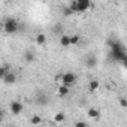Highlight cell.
<instances>
[{
	"label": "cell",
	"instance_id": "18",
	"mask_svg": "<svg viewBox=\"0 0 127 127\" xmlns=\"http://www.w3.org/2000/svg\"><path fill=\"white\" fill-rule=\"evenodd\" d=\"M33 60H34L33 54H32V52H27V54H26V61H33Z\"/></svg>",
	"mask_w": 127,
	"mask_h": 127
},
{
	"label": "cell",
	"instance_id": "2",
	"mask_svg": "<svg viewBox=\"0 0 127 127\" xmlns=\"http://www.w3.org/2000/svg\"><path fill=\"white\" fill-rule=\"evenodd\" d=\"M69 6L73 12H84L91 8V2L90 0H72Z\"/></svg>",
	"mask_w": 127,
	"mask_h": 127
},
{
	"label": "cell",
	"instance_id": "1",
	"mask_svg": "<svg viewBox=\"0 0 127 127\" xmlns=\"http://www.w3.org/2000/svg\"><path fill=\"white\" fill-rule=\"evenodd\" d=\"M109 46H111V58L112 60H117V61H124L127 58V54L124 51V48L120 45V43H115V42H109Z\"/></svg>",
	"mask_w": 127,
	"mask_h": 127
},
{
	"label": "cell",
	"instance_id": "10",
	"mask_svg": "<svg viewBox=\"0 0 127 127\" xmlns=\"http://www.w3.org/2000/svg\"><path fill=\"white\" fill-rule=\"evenodd\" d=\"M36 43H37L39 46H43V45L46 43V36H45L43 33H39V34L36 36Z\"/></svg>",
	"mask_w": 127,
	"mask_h": 127
},
{
	"label": "cell",
	"instance_id": "21",
	"mask_svg": "<svg viewBox=\"0 0 127 127\" xmlns=\"http://www.w3.org/2000/svg\"><path fill=\"white\" fill-rule=\"evenodd\" d=\"M75 126H76V127H85L87 123H84V121H78V123H75Z\"/></svg>",
	"mask_w": 127,
	"mask_h": 127
},
{
	"label": "cell",
	"instance_id": "5",
	"mask_svg": "<svg viewBox=\"0 0 127 127\" xmlns=\"http://www.w3.org/2000/svg\"><path fill=\"white\" fill-rule=\"evenodd\" d=\"M9 109H11V112H12L14 115H20V114L24 111V106H23V103H21V102H17V100H14V102H11V105H9Z\"/></svg>",
	"mask_w": 127,
	"mask_h": 127
},
{
	"label": "cell",
	"instance_id": "12",
	"mask_svg": "<svg viewBox=\"0 0 127 127\" xmlns=\"http://www.w3.org/2000/svg\"><path fill=\"white\" fill-rule=\"evenodd\" d=\"M96 63H97V60H96V57H88L87 58V61H85V64H87V67H94L96 66Z\"/></svg>",
	"mask_w": 127,
	"mask_h": 127
},
{
	"label": "cell",
	"instance_id": "14",
	"mask_svg": "<svg viewBox=\"0 0 127 127\" xmlns=\"http://www.w3.org/2000/svg\"><path fill=\"white\" fill-rule=\"evenodd\" d=\"M64 118H66V115L63 114V112H58L55 117H54V120H55V123H63L64 121Z\"/></svg>",
	"mask_w": 127,
	"mask_h": 127
},
{
	"label": "cell",
	"instance_id": "8",
	"mask_svg": "<svg viewBox=\"0 0 127 127\" xmlns=\"http://www.w3.org/2000/svg\"><path fill=\"white\" fill-rule=\"evenodd\" d=\"M99 85H100L99 79H91L90 84H88V91H90V93H96L97 88H99Z\"/></svg>",
	"mask_w": 127,
	"mask_h": 127
},
{
	"label": "cell",
	"instance_id": "23",
	"mask_svg": "<svg viewBox=\"0 0 127 127\" xmlns=\"http://www.w3.org/2000/svg\"><path fill=\"white\" fill-rule=\"evenodd\" d=\"M123 63H124V66H126V67H127V58H126V60H124V61H123Z\"/></svg>",
	"mask_w": 127,
	"mask_h": 127
},
{
	"label": "cell",
	"instance_id": "11",
	"mask_svg": "<svg viewBox=\"0 0 127 127\" xmlns=\"http://www.w3.org/2000/svg\"><path fill=\"white\" fill-rule=\"evenodd\" d=\"M87 115H88L90 118H99V117H100V112H99V109H96V108H91V109H88Z\"/></svg>",
	"mask_w": 127,
	"mask_h": 127
},
{
	"label": "cell",
	"instance_id": "19",
	"mask_svg": "<svg viewBox=\"0 0 127 127\" xmlns=\"http://www.w3.org/2000/svg\"><path fill=\"white\" fill-rule=\"evenodd\" d=\"M72 14H73V11H72V9H70V6H69V8H66V9H64V15H66V17H69V15H72Z\"/></svg>",
	"mask_w": 127,
	"mask_h": 127
},
{
	"label": "cell",
	"instance_id": "13",
	"mask_svg": "<svg viewBox=\"0 0 127 127\" xmlns=\"http://www.w3.org/2000/svg\"><path fill=\"white\" fill-rule=\"evenodd\" d=\"M79 42H81V37L78 34L70 36V45H79Z\"/></svg>",
	"mask_w": 127,
	"mask_h": 127
},
{
	"label": "cell",
	"instance_id": "15",
	"mask_svg": "<svg viewBox=\"0 0 127 127\" xmlns=\"http://www.w3.org/2000/svg\"><path fill=\"white\" fill-rule=\"evenodd\" d=\"M30 123H32V124H34V126H37V124H40V123H42V118H40L39 115H34V117H32Z\"/></svg>",
	"mask_w": 127,
	"mask_h": 127
},
{
	"label": "cell",
	"instance_id": "4",
	"mask_svg": "<svg viewBox=\"0 0 127 127\" xmlns=\"http://www.w3.org/2000/svg\"><path fill=\"white\" fill-rule=\"evenodd\" d=\"M63 84H66L69 87H72L75 82H76V75L72 73V72H67V73H63V79H61Z\"/></svg>",
	"mask_w": 127,
	"mask_h": 127
},
{
	"label": "cell",
	"instance_id": "6",
	"mask_svg": "<svg viewBox=\"0 0 127 127\" xmlns=\"http://www.w3.org/2000/svg\"><path fill=\"white\" fill-rule=\"evenodd\" d=\"M57 93H58V96H61V97H63V96H67V94L70 93V87L61 82V84L58 85V88H57Z\"/></svg>",
	"mask_w": 127,
	"mask_h": 127
},
{
	"label": "cell",
	"instance_id": "17",
	"mask_svg": "<svg viewBox=\"0 0 127 127\" xmlns=\"http://www.w3.org/2000/svg\"><path fill=\"white\" fill-rule=\"evenodd\" d=\"M45 102H46V97L45 96H39L37 97V103L39 105H45Z\"/></svg>",
	"mask_w": 127,
	"mask_h": 127
},
{
	"label": "cell",
	"instance_id": "7",
	"mask_svg": "<svg viewBox=\"0 0 127 127\" xmlns=\"http://www.w3.org/2000/svg\"><path fill=\"white\" fill-rule=\"evenodd\" d=\"M15 81H17V75L12 73V72H8V73L5 75V78H3V82H5V84H14Z\"/></svg>",
	"mask_w": 127,
	"mask_h": 127
},
{
	"label": "cell",
	"instance_id": "3",
	"mask_svg": "<svg viewBox=\"0 0 127 127\" xmlns=\"http://www.w3.org/2000/svg\"><path fill=\"white\" fill-rule=\"evenodd\" d=\"M3 30L8 33V34H14V33H17L18 32V23H17V20H6L5 21V24H3Z\"/></svg>",
	"mask_w": 127,
	"mask_h": 127
},
{
	"label": "cell",
	"instance_id": "20",
	"mask_svg": "<svg viewBox=\"0 0 127 127\" xmlns=\"http://www.w3.org/2000/svg\"><path fill=\"white\" fill-rule=\"evenodd\" d=\"M120 105L121 108H127V99H120Z\"/></svg>",
	"mask_w": 127,
	"mask_h": 127
},
{
	"label": "cell",
	"instance_id": "9",
	"mask_svg": "<svg viewBox=\"0 0 127 127\" xmlns=\"http://www.w3.org/2000/svg\"><path fill=\"white\" fill-rule=\"evenodd\" d=\"M60 45H61L63 48L69 46V45H70V36H67V34H63V36H60Z\"/></svg>",
	"mask_w": 127,
	"mask_h": 127
},
{
	"label": "cell",
	"instance_id": "22",
	"mask_svg": "<svg viewBox=\"0 0 127 127\" xmlns=\"http://www.w3.org/2000/svg\"><path fill=\"white\" fill-rule=\"evenodd\" d=\"M61 79H63V73H60V75L55 76V81H57V82H61Z\"/></svg>",
	"mask_w": 127,
	"mask_h": 127
},
{
	"label": "cell",
	"instance_id": "16",
	"mask_svg": "<svg viewBox=\"0 0 127 127\" xmlns=\"http://www.w3.org/2000/svg\"><path fill=\"white\" fill-rule=\"evenodd\" d=\"M6 73H8V66H3L2 69H0V78H2V79H3Z\"/></svg>",
	"mask_w": 127,
	"mask_h": 127
}]
</instances>
